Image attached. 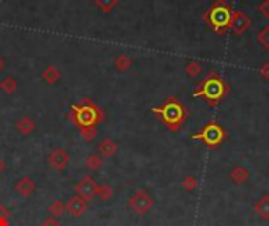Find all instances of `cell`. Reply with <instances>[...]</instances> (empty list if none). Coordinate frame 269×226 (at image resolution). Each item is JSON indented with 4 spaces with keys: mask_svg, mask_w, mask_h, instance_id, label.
<instances>
[{
    "mask_svg": "<svg viewBox=\"0 0 269 226\" xmlns=\"http://www.w3.org/2000/svg\"><path fill=\"white\" fill-rule=\"evenodd\" d=\"M227 91H228V87L225 85V82L212 73L208 79H205V82L198 87V90L194 91V96H202L207 99V102L214 105L225 96Z\"/></svg>",
    "mask_w": 269,
    "mask_h": 226,
    "instance_id": "cell-1",
    "label": "cell"
},
{
    "mask_svg": "<svg viewBox=\"0 0 269 226\" xmlns=\"http://www.w3.org/2000/svg\"><path fill=\"white\" fill-rule=\"evenodd\" d=\"M154 112L161 115L162 121H164L170 129L176 131L178 127L181 126V123L184 121V118H186V110H184L183 105L176 101L175 97L168 99V101L162 105L159 109H154Z\"/></svg>",
    "mask_w": 269,
    "mask_h": 226,
    "instance_id": "cell-2",
    "label": "cell"
},
{
    "mask_svg": "<svg viewBox=\"0 0 269 226\" xmlns=\"http://www.w3.org/2000/svg\"><path fill=\"white\" fill-rule=\"evenodd\" d=\"M127 207L140 217L146 215L154 207V198L146 188H136L127 200Z\"/></svg>",
    "mask_w": 269,
    "mask_h": 226,
    "instance_id": "cell-3",
    "label": "cell"
},
{
    "mask_svg": "<svg viewBox=\"0 0 269 226\" xmlns=\"http://www.w3.org/2000/svg\"><path fill=\"white\" fill-rule=\"evenodd\" d=\"M225 137H227L225 131L222 129V126L217 124L216 121H209L202 129V132H198V133H195V135H192L194 140H200L202 143H205L208 148L219 146L225 140Z\"/></svg>",
    "mask_w": 269,
    "mask_h": 226,
    "instance_id": "cell-4",
    "label": "cell"
},
{
    "mask_svg": "<svg viewBox=\"0 0 269 226\" xmlns=\"http://www.w3.org/2000/svg\"><path fill=\"white\" fill-rule=\"evenodd\" d=\"M208 22L211 24V27L214 28L216 32L224 33L225 28L230 25L231 22V11L224 2H217L212 8L208 11Z\"/></svg>",
    "mask_w": 269,
    "mask_h": 226,
    "instance_id": "cell-5",
    "label": "cell"
},
{
    "mask_svg": "<svg viewBox=\"0 0 269 226\" xmlns=\"http://www.w3.org/2000/svg\"><path fill=\"white\" fill-rule=\"evenodd\" d=\"M46 162H47V167L51 170L62 173L69 167L71 154L68 150H65V148H54V150L47 154Z\"/></svg>",
    "mask_w": 269,
    "mask_h": 226,
    "instance_id": "cell-6",
    "label": "cell"
},
{
    "mask_svg": "<svg viewBox=\"0 0 269 226\" xmlns=\"http://www.w3.org/2000/svg\"><path fill=\"white\" fill-rule=\"evenodd\" d=\"M11 188H13V192L21 198H30L32 195H35V192H37L38 184L32 176L25 174V176H21V178L14 181Z\"/></svg>",
    "mask_w": 269,
    "mask_h": 226,
    "instance_id": "cell-7",
    "label": "cell"
},
{
    "mask_svg": "<svg viewBox=\"0 0 269 226\" xmlns=\"http://www.w3.org/2000/svg\"><path fill=\"white\" fill-rule=\"evenodd\" d=\"M96 190H98V182L91 174L83 176V178L74 186V192L76 195L82 196L85 201H91L96 196Z\"/></svg>",
    "mask_w": 269,
    "mask_h": 226,
    "instance_id": "cell-8",
    "label": "cell"
},
{
    "mask_svg": "<svg viewBox=\"0 0 269 226\" xmlns=\"http://www.w3.org/2000/svg\"><path fill=\"white\" fill-rule=\"evenodd\" d=\"M65 204H66V212L71 217H82L88 209V201H85L82 196L76 193L73 196H69L65 201Z\"/></svg>",
    "mask_w": 269,
    "mask_h": 226,
    "instance_id": "cell-9",
    "label": "cell"
},
{
    "mask_svg": "<svg viewBox=\"0 0 269 226\" xmlns=\"http://www.w3.org/2000/svg\"><path fill=\"white\" fill-rule=\"evenodd\" d=\"M77 113V123L83 127H91L96 119H98V110L93 107V105H83L82 109H76Z\"/></svg>",
    "mask_w": 269,
    "mask_h": 226,
    "instance_id": "cell-10",
    "label": "cell"
},
{
    "mask_svg": "<svg viewBox=\"0 0 269 226\" xmlns=\"http://www.w3.org/2000/svg\"><path fill=\"white\" fill-rule=\"evenodd\" d=\"M118 151V145H117V141L110 138V137H105L103 138L101 141H99V145H98V154L101 155L103 159H110L113 157V155L117 154Z\"/></svg>",
    "mask_w": 269,
    "mask_h": 226,
    "instance_id": "cell-11",
    "label": "cell"
},
{
    "mask_svg": "<svg viewBox=\"0 0 269 226\" xmlns=\"http://www.w3.org/2000/svg\"><path fill=\"white\" fill-rule=\"evenodd\" d=\"M253 210L263 222H269V195H261L255 201Z\"/></svg>",
    "mask_w": 269,
    "mask_h": 226,
    "instance_id": "cell-12",
    "label": "cell"
},
{
    "mask_svg": "<svg viewBox=\"0 0 269 226\" xmlns=\"http://www.w3.org/2000/svg\"><path fill=\"white\" fill-rule=\"evenodd\" d=\"M35 127H37V124H35V121L30 116H22L14 123V129H16L21 135H30L35 131Z\"/></svg>",
    "mask_w": 269,
    "mask_h": 226,
    "instance_id": "cell-13",
    "label": "cell"
},
{
    "mask_svg": "<svg viewBox=\"0 0 269 226\" xmlns=\"http://www.w3.org/2000/svg\"><path fill=\"white\" fill-rule=\"evenodd\" d=\"M230 179L235 184H238V186H241V184L249 181V170L244 168L243 165L233 167L231 171H230Z\"/></svg>",
    "mask_w": 269,
    "mask_h": 226,
    "instance_id": "cell-14",
    "label": "cell"
},
{
    "mask_svg": "<svg viewBox=\"0 0 269 226\" xmlns=\"http://www.w3.org/2000/svg\"><path fill=\"white\" fill-rule=\"evenodd\" d=\"M112 196H113V187L110 186L109 182H101V184H98V190H96V196L99 201H103V203H107L112 200Z\"/></svg>",
    "mask_w": 269,
    "mask_h": 226,
    "instance_id": "cell-15",
    "label": "cell"
},
{
    "mask_svg": "<svg viewBox=\"0 0 269 226\" xmlns=\"http://www.w3.org/2000/svg\"><path fill=\"white\" fill-rule=\"evenodd\" d=\"M230 27H231L236 33H241V32H244L247 27H249V19H247V18L244 16V14L236 13L235 16H233V19H231Z\"/></svg>",
    "mask_w": 269,
    "mask_h": 226,
    "instance_id": "cell-16",
    "label": "cell"
},
{
    "mask_svg": "<svg viewBox=\"0 0 269 226\" xmlns=\"http://www.w3.org/2000/svg\"><path fill=\"white\" fill-rule=\"evenodd\" d=\"M47 212H49V215H51V217L60 218L66 212V204L63 203L62 200H54L47 206Z\"/></svg>",
    "mask_w": 269,
    "mask_h": 226,
    "instance_id": "cell-17",
    "label": "cell"
},
{
    "mask_svg": "<svg viewBox=\"0 0 269 226\" xmlns=\"http://www.w3.org/2000/svg\"><path fill=\"white\" fill-rule=\"evenodd\" d=\"M85 168L88 170V171H99V170L103 168V157L99 154H90L87 159H85Z\"/></svg>",
    "mask_w": 269,
    "mask_h": 226,
    "instance_id": "cell-18",
    "label": "cell"
},
{
    "mask_svg": "<svg viewBox=\"0 0 269 226\" xmlns=\"http://www.w3.org/2000/svg\"><path fill=\"white\" fill-rule=\"evenodd\" d=\"M42 77H44V80L47 82V83H55L57 80H59V77H60V73L57 71L54 66H51V68H47L44 73H42Z\"/></svg>",
    "mask_w": 269,
    "mask_h": 226,
    "instance_id": "cell-19",
    "label": "cell"
},
{
    "mask_svg": "<svg viewBox=\"0 0 269 226\" xmlns=\"http://www.w3.org/2000/svg\"><path fill=\"white\" fill-rule=\"evenodd\" d=\"M115 66H117L120 71H124V69H127V68L131 66V60L127 58V56L122 55V56H118V58H117V61H115Z\"/></svg>",
    "mask_w": 269,
    "mask_h": 226,
    "instance_id": "cell-20",
    "label": "cell"
},
{
    "mask_svg": "<svg viewBox=\"0 0 269 226\" xmlns=\"http://www.w3.org/2000/svg\"><path fill=\"white\" fill-rule=\"evenodd\" d=\"M2 88L6 91V93H13L16 90V82L13 80V77H6V79L2 82Z\"/></svg>",
    "mask_w": 269,
    "mask_h": 226,
    "instance_id": "cell-21",
    "label": "cell"
},
{
    "mask_svg": "<svg viewBox=\"0 0 269 226\" xmlns=\"http://www.w3.org/2000/svg\"><path fill=\"white\" fill-rule=\"evenodd\" d=\"M41 226H62V222H60V218L47 215L46 218H42L41 220Z\"/></svg>",
    "mask_w": 269,
    "mask_h": 226,
    "instance_id": "cell-22",
    "label": "cell"
},
{
    "mask_svg": "<svg viewBox=\"0 0 269 226\" xmlns=\"http://www.w3.org/2000/svg\"><path fill=\"white\" fill-rule=\"evenodd\" d=\"M183 187L190 192V190H194L197 187V179L194 178V176H187V178L183 181Z\"/></svg>",
    "mask_w": 269,
    "mask_h": 226,
    "instance_id": "cell-23",
    "label": "cell"
},
{
    "mask_svg": "<svg viewBox=\"0 0 269 226\" xmlns=\"http://www.w3.org/2000/svg\"><path fill=\"white\" fill-rule=\"evenodd\" d=\"M82 137L85 141H93V138L96 137V131L91 129V127H83L82 131Z\"/></svg>",
    "mask_w": 269,
    "mask_h": 226,
    "instance_id": "cell-24",
    "label": "cell"
},
{
    "mask_svg": "<svg viewBox=\"0 0 269 226\" xmlns=\"http://www.w3.org/2000/svg\"><path fill=\"white\" fill-rule=\"evenodd\" d=\"M258 39H260V42H261V44H263L266 49H269V27H266L265 30L258 35Z\"/></svg>",
    "mask_w": 269,
    "mask_h": 226,
    "instance_id": "cell-25",
    "label": "cell"
},
{
    "mask_svg": "<svg viewBox=\"0 0 269 226\" xmlns=\"http://www.w3.org/2000/svg\"><path fill=\"white\" fill-rule=\"evenodd\" d=\"M200 65H198V63H190V65L186 68V71L189 73V75H197L198 73H200Z\"/></svg>",
    "mask_w": 269,
    "mask_h": 226,
    "instance_id": "cell-26",
    "label": "cell"
},
{
    "mask_svg": "<svg viewBox=\"0 0 269 226\" xmlns=\"http://www.w3.org/2000/svg\"><path fill=\"white\" fill-rule=\"evenodd\" d=\"M98 3L105 10H110L112 5H115V0H98Z\"/></svg>",
    "mask_w": 269,
    "mask_h": 226,
    "instance_id": "cell-27",
    "label": "cell"
},
{
    "mask_svg": "<svg viewBox=\"0 0 269 226\" xmlns=\"http://www.w3.org/2000/svg\"><path fill=\"white\" fill-rule=\"evenodd\" d=\"M8 215H10L8 209H6L3 204H0V217H8Z\"/></svg>",
    "mask_w": 269,
    "mask_h": 226,
    "instance_id": "cell-28",
    "label": "cell"
},
{
    "mask_svg": "<svg viewBox=\"0 0 269 226\" xmlns=\"http://www.w3.org/2000/svg\"><path fill=\"white\" fill-rule=\"evenodd\" d=\"M261 74H263L265 79H269V65H265L261 68Z\"/></svg>",
    "mask_w": 269,
    "mask_h": 226,
    "instance_id": "cell-29",
    "label": "cell"
},
{
    "mask_svg": "<svg viewBox=\"0 0 269 226\" xmlns=\"http://www.w3.org/2000/svg\"><path fill=\"white\" fill-rule=\"evenodd\" d=\"M0 226H10L8 217H0Z\"/></svg>",
    "mask_w": 269,
    "mask_h": 226,
    "instance_id": "cell-30",
    "label": "cell"
},
{
    "mask_svg": "<svg viewBox=\"0 0 269 226\" xmlns=\"http://www.w3.org/2000/svg\"><path fill=\"white\" fill-rule=\"evenodd\" d=\"M0 68H2V60H0Z\"/></svg>",
    "mask_w": 269,
    "mask_h": 226,
    "instance_id": "cell-31",
    "label": "cell"
}]
</instances>
